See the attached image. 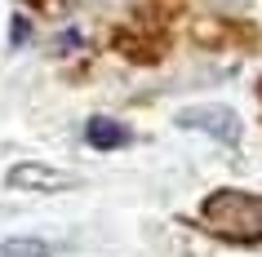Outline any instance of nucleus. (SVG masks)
<instances>
[{
	"label": "nucleus",
	"instance_id": "obj_1",
	"mask_svg": "<svg viewBox=\"0 0 262 257\" xmlns=\"http://www.w3.org/2000/svg\"><path fill=\"white\" fill-rule=\"evenodd\" d=\"M200 222L222 240H262V195L245 191H213L200 208Z\"/></svg>",
	"mask_w": 262,
	"mask_h": 257
},
{
	"label": "nucleus",
	"instance_id": "obj_2",
	"mask_svg": "<svg viewBox=\"0 0 262 257\" xmlns=\"http://www.w3.org/2000/svg\"><path fill=\"white\" fill-rule=\"evenodd\" d=\"M173 124L187 129V133H205V137H213V142H222V147H235V142H240V115H235L231 107H222V102L182 107L178 115H173Z\"/></svg>",
	"mask_w": 262,
	"mask_h": 257
},
{
	"label": "nucleus",
	"instance_id": "obj_3",
	"mask_svg": "<svg viewBox=\"0 0 262 257\" xmlns=\"http://www.w3.org/2000/svg\"><path fill=\"white\" fill-rule=\"evenodd\" d=\"M5 186L9 191H76L80 177L76 173H62L54 164H40V160H23L5 173Z\"/></svg>",
	"mask_w": 262,
	"mask_h": 257
},
{
	"label": "nucleus",
	"instance_id": "obj_4",
	"mask_svg": "<svg viewBox=\"0 0 262 257\" xmlns=\"http://www.w3.org/2000/svg\"><path fill=\"white\" fill-rule=\"evenodd\" d=\"M84 142L94 151H120V147L134 142V133H129L120 120H111V115H94V120L84 124Z\"/></svg>",
	"mask_w": 262,
	"mask_h": 257
},
{
	"label": "nucleus",
	"instance_id": "obj_5",
	"mask_svg": "<svg viewBox=\"0 0 262 257\" xmlns=\"http://www.w3.org/2000/svg\"><path fill=\"white\" fill-rule=\"evenodd\" d=\"M58 244L45 240V235H9L0 240V257H54Z\"/></svg>",
	"mask_w": 262,
	"mask_h": 257
},
{
	"label": "nucleus",
	"instance_id": "obj_6",
	"mask_svg": "<svg viewBox=\"0 0 262 257\" xmlns=\"http://www.w3.org/2000/svg\"><path fill=\"white\" fill-rule=\"evenodd\" d=\"M249 5H253V0H209V9H218V14H227V18H231V14H245Z\"/></svg>",
	"mask_w": 262,
	"mask_h": 257
},
{
	"label": "nucleus",
	"instance_id": "obj_7",
	"mask_svg": "<svg viewBox=\"0 0 262 257\" xmlns=\"http://www.w3.org/2000/svg\"><path fill=\"white\" fill-rule=\"evenodd\" d=\"M23 40H31V22H27V18H14V31H9V44L18 49Z\"/></svg>",
	"mask_w": 262,
	"mask_h": 257
}]
</instances>
